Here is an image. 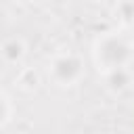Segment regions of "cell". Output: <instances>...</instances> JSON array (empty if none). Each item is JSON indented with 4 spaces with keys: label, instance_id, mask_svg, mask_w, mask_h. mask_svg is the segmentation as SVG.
I'll return each instance as SVG.
<instances>
[{
    "label": "cell",
    "instance_id": "6da1fadb",
    "mask_svg": "<svg viewBox=\"0 0 134 134\" xmlns=\"http://www.w3.org/2000/svg\"><path fill=\"white\" fill-rule=\"evenodd\" d=\"M130 50L132 48L126 44V40H121L117 36H109L98 44L96 54H98V61L103 63V67L109 73L113 69H124V65L130 59Z\"/></svg>",
    "mask_w": 134,
    "mask_h": 134
},
{
    "label": "cell",
    "instance_id": "7a4b0ae2",
    "mask_svg": "<svg viewBox=\"0 0 134 134\" xmlns=\"http://www.w3.org/2000/svg\"><path fill=\"white\" fill-rule=\"evenodd\" d=\"M52 80L61 86H71L82 77V61L75 54H61L50 65Z\"/></svg>",
    "mask_w": 134,
    "mask_h": 134
},
{
    "label": "cell",
    "instance_id": "3957f363",
    "mask_svg": "<svg viewBox=\"0 0 134 134\" xmlns=\"http://www.w3.org/2000/svg\"><path fill=\"white\" fill-rule=\"evenodd\" d=\"M2 57L6 59V61H10V63H15V61H19L23 54H25V48H23V44L19 42V40H8V42H4V46H2Z\"/></svg>",
    "mask_w": 134,
    "mask_h": 134
},
{
    "label": "cell",
    "instance_id": "277c9868",
    "mask_svg": "<svg viewBox=\"0 0 134 134\" xmlns=\"http://www.w3.org/2000/svg\"><path fill=\"white\" fill-rule=\"evenodd\" d=\"M107 82H109V88H113V90H121V88L128 86L130 75H128L126 69H113V71L107 73Z\"/></svg>",
    "mask_w": 134,
    "mask_h": 134
},
{
    "label": "cell",
    "instance_id": "5b68a950",
    "mask_svg": "<svg viewBox=\"0 0 134 134\" xmlns=\"http://www.w3.org/2000/svg\"><path fill=\"white\" fill-rule=\"evenodd\" d=\"M6 117H8V103H6V98L0 94V124L6 121Z\"/></svg>",
    "mask_w": 134,
    "mask_h": 134
}]
</instances>
